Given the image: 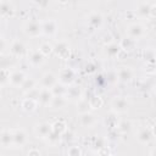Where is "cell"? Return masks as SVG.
Segmentation results:
<instances>
[{
	"instance_id": "cell-1",
	"label": "cell",
	"mask_w": 156,
	"mask_h": 156,
	"mask_svg": "<svg viewBox=\"0 0 156 156\" xmlns=\"http://www.w3.org/2000/svg\"><path fill=\"white\" fill-rule=\"evenodd\" d=\"M24 32L30 37H38L41 33V23L34 18L29 20L24 26Z\"/></svg>"
},
{
	"instance_id": "cell-2",
	"label": "cell",
	"mask_w": 156,
	"mask_h": 156,
	"mask_svg": "<svg viewBox=\"0 0 156 156\" xmlns=\"http://www.w3.org/2000/svg\"><path fill=\"white\" fill-rule=\"evenodd\" d=\"M112 110L115 112H118V113H122V112H126L129 107V102L127 100L126 96H117L112 100Z\"/></svg>"
},
{
	"instance_id": "cell-3",
	"label": "cell",
	"mask_w": 156,
	"mask_h": 156,
	"mask_svg": "<svg viewBox=\"0 0 156 156\" xmlns=\"http://www.w3.org/2000/svg\"><path fill=\"white\" fill-rule=\"evenodd\" d=\"M127 33H128V38L135 40V39H139V38H141L144 35L145 27L143 24H140V23H133L127 28Z\"/></svg>"
},
{
	"instance_id": "cell-4",
	"label": "cell",
	"mask_w": 156,
	"mask_h": 156,
	"mask_svg": "<svg viewBox=\"0 0 156 156\" xmlns=\"http://www.w3.org/2000/svg\"><path fill=\"white\" fill-rule=\"evenodd\" d=\"M27 79L26 74L23 71L17 69L13 72H10V77H9V83L12 87H22V84L24 83V80Z\"/></svg>"
},
{
	"instance_id": "cell-5",
	"label": "cell",
	"mask_w": 156,
	"mask_h": 156,
	"mask_svg": "<svg viewBox=\"0 0 156 156\" xmlns=\"http://www.w3.org/2000/svg\"><path fill=\"white\" fill-rule=\"evenodd\" d=\"M54 98V94L51 91V89H46V88H40L39 89V95L37 99V102H39L43 106H49L51 100Z\"/></svg>"
},
{
	"instance_id": "cell-6",
	"label": "cell",
	"mask_w": 156,
	"mask_h": 156,
	"mask_svg": "<svg viewBox=\"0 0 156 156\" xmlns=\"http://www.w3.org/2000/svg\"><path fill=\"white\" fill-rule=\"evenodd\" d=\"M13 135V145L17 147H23L27 143V134L23 129H15L12 130Z\"/></svg>"
},
{
	"instance_id": "cell-7",
	"label": "cell",
	"mask_w": 156,
	"mask_h": 156,
	"mask_svg": "<svg viewBox=\"0 0 156 156\" xmlns=\"http://www.w3.org/2000/svg\"><path fill=\"white\" fill-rule=\"evenodd\" d=\"M57 83V78L52 72H46L43 74L41 79H40V85L41 88H46V89H51L55 84Z\"/></svg>"
},
{
	"instance_id": "cell-8",
	"label": "cell",
	"mask_w": 156,
	"mask_h": 156,
	"mask_svg": "<svg viewBox=\"0 0 156 156\" xmlns=\"http://www.w3.org/2000/svg\"><path fill=\"white\" fill-rule=\"evenodd\" d=\"M52 132V126L50 123H46V122H43V123H39L37 127H35V134L38 135V138H48Z\"/></svg>"
},
{
	"instance_id": "cell-9",
	"label": "cell",
	"mask_w": 156,
	"mask_h": 156,
	"mask_svg": "<svg viewBox=\"0 0 156 156\" xmlns=\"http://www.w3.org/2000/svg\"><path fill=\"white\" fill-rule=\"evenodd\" d=\"M56 29H57V23L55 20L50 18L45 22L41 23V33L46 34V35H52L56 33Z\"/></svg>"
},
{
	"instance_id": "cell-10",
	"label": "cell",
	"mask_w": 156,
	"mask_h": 156,
	"mask_svg": "<svg viewBox=\"0 0 156 156\" xmlns=\"http://www.w3.org/2000/svg\"><path fill=\"white\" fill-rule=\"evenodd\" d=\"M45 60V56L39 50H32L28 54V61L33 66H40Z\"/></svg>"
},
{
	"instance_id": "cell-11",
	"label": "cell",
	"mask_w": 156,
	"mask_h": 156,
	"mask_svg": "<svg viewBox=\"0 0 156 156\" xmlns=\"http://www.w3.org/2000/svg\"><path fill=\"white\" fill-rule=\"evenodd\" d=\"M52 51H55V54L62 58H66L68 55H69V48L67 45V43L65 41H60L57 43L54 48H52Z\"/></svg>"
},
{
	"instance_id": "cell-12",
	"label": "cell",
	"mask_w": 156,
	"mask_h": 156,
	"mask_svg": "<svg viewBox=\"0 0 156 156\" xmlns=\"http://www.w3.org/2000/svg\"><path fill=\"white\" fill-rule=\"evenodd\" d=\"M0 144L4 147H10L11 145H13V135H12V130L5 129L0 133Z\"/></svg>"
},
{
	"instance_id": "cell-13",
	"label": "cell",
	"mask_w": 156,
	"mask_h": 156,
	"mask_svg": "<svg viewBox=\"0 0 156 156\" xmlns=\"http://www.w3.org/2000/svg\"><path fill=\"white\" fill-rule=\"evenodd\" d=\"M101 23H102V16H101L100 12L94 11V12L89 13V16H88V24L91 28H99L101 26Z\"/></svg>"
},
{
	"instance_id": "cell-14",
	"label": "cell",
	"mask_w": 156,
	"mask_h": 156,
	"mask_svg": "<svg viewBox=\"0 0 156 156\" xmlns=\"http://www.w3.org/2000/svg\"><path fill=\"white\" fill-rule=\"evenodd\" d=\"M26 52V48L23 45L22 41L20 40H15L12 44H11V54L16 57H21L23 56V54Z\"/></svg>"
},
{
	"instance_id": "cell-15",
	"label": "cell",
	"mask_w": 156,
	"mask_h": 156,
	"mask_svg": "<svg viewBox=\"0 0 156 156\" xmlns=\"http://www.w3.org/2000/svg\"><path fill=\"white\" fill-rule=\"evenodd\" d=\"M13 5L10 1H0V16L10 17L13 13Z\"/></svg>"
},
{
	"instance_id": "cell-16",
	"label": "cell",
	"mask_w": 156,
	"mask_h": 156,
	"mask_svg": "<svg viewBox=\"0 0 156 156\" xmlns=\"http://www.w3.org/2000/svg\"><path fill=\"white\" fill-rule=\"evenodd\" d=\"M116 76L122 82H129L133 78V71L129 67H121L118 69V72L116 73Z\"/></svg>"
},
{
	"instance_id": "cell-17",
	"label": "cell",
	"mask_w": 156,
	"mask_h": 156,
	"mask_svg": "<svg viewBox=\"0 0 156 156\" xmlns=\"http://www.w3.org/2000/svg\"><path fill=\"white\" fill-rule=\"evenodd\" d=\"M73 78H74V73L69 69V68H66L63 69L61 73H60V83L63 84V85H67V84H71L73 82Z\"/></svg>"
},
{
	"instance_id": "cell-18",
	"label": "cell",
	"mask_w": 156,
	"mask_h": 156,
	"mask_svg": "<svg viewBox=\"0 0 156 156\" xmlns=\"http://www.w3.org/2000/svg\"><path fill=\"white\" fill-rule=\"evenodd\" d=\"M136 138L141 144H147L152 139V132L149 128H141V129H139Z\"/></svg>"
},
{
	"instance_id": "cell-19",
	"label": "cell",
	"mask_w": 156,
	"mask_h": 156,
	"mask_svg": "<svg viewBox=\"0 0 156 156\" xmlns=\"http://www.w3.org/2000/svg\"><path fill=\"white\" fill-rule=\"evenodd\" d=\"M82 95V90L77 85H72L69 88H67V91H66V98L67 100H78Z\"/></svg>"
},
{
	"instance_id": "cell-20",
	"label": "cell",
	"mask_w": 156,
	"mask_h": 156,
	"mask_svg": "<svg viewBox=\"0 0 156 156\" xmlns=\"http://www.w3.org/2000/svg\"><path fill=\"white\" fill-rule=\"evenodd\" d=\"M154 2H139L138 4V13L139 15H141V16H144V17H146V16H149L150 15V12L154 10Z\"/></svg>"
},
{
	"instance_id": "cell-21",
	"label": "cell",
	"mask_w": 156,
	"mask_h": 156,
	"mask_svg": "<svg viewBox=\"0 0 156 156\" xmlns=\"http://www.w3.org/2000/svg\"><path fill=\"white\" fill-rule=\"evenodd\" d=\"M79 119H80L82 126H84V127H91V126L95 124V117H94V115H91L90 112L80 113Z\"/></svg>"
},
{
	"instance_id": "cell-22",
	"label": "cell",
	"mask_w": 156,
	"mask_h": 156,
	"mask_svg": "<svg viewBox=\"0 0 156 156\" xmlns=\"http://www.w3.org/2000/svg\"><path fill=\"white\" fill-rule=\"evenodd\" d=\"M66 102H67L66 96H54L49 106H50L52 110H57V108H62V107H65Z\"/></svg>"
},
{
	"instance_id": "cell-23",
	"label": "cell",
	"mask_w": 156,
	"mask_h": 156,
	"mask_svg": "<svg viewBox=\"0 0 156 156\" xmlns=\"http://www.w3.org/2000/svg\"><path fill=\"white\" fill-rule=\"evenodd\" d=\"M119 50H121V48H119L118 44H116V43H110V44L106 45V48H105V54H106L108 57L113 58V57H116V56L118 55Z\"/></svg>"
},
{
	"instance_id": "cell-24",
	"label": "cell",
	"mask_w": 156,
	"mask_h": 156,
	"mask_svg": "<svg viewBox=\"0 0 156 156\" xmlns=\"http://www.w3.org/2000/svg\"><path fill=\"white\" fill-rule=\"evenodd\" d=\"M51 91L54 94V96H65L66 95V91H67V87L61 84V83H56L52 88H51Z\"/></svg>"
},
{
	"instance_id": "cell-25",
	"label": "cell",
	"mask_w": 156,
	"mask_h": 156,
	"mask_svg": "<svg viewBox=\"0 0 156 156\" xmlns=\"http://www.w3.org/2000/svg\"><path fill=\"white\" fill-rule=\"evenodd\" d=\"M37 85V82L33 79V78H27L26 80H24V83L22 84V87H21V89L24 91V93H28V91H30L32 89H34V88H37L35 87Z\"/></svg>"
},
{
	"instance_id": "cell-26",
	"label": "cell",
	"mask_w": 156,
	"mask_h": 156,
	"mask_svg": "<svg viewBox=\"0 0 156 156\" xmlns=\"http://www.w3.org/2000/svg\"><path fill=\"white\" fill-rule=\"evenodd\" d=\"M22 107H23L26 111H33V110H35V107H37V100H33V99L27 98V99L23 100Z\"/></svg>"
},
{
	"instance_id": "cell-27",
	"label": "cell",
	"mask_w": 156,
	"mask_h": 156,
	"mask_svg": "<svg viewBox=\"0 0 156 156\" xmlns=\"http://www.w3.org/2000/svg\"><path fill=\"white\" fill-rule=\"evenodd\" d=\"M11 58L9 56H0V69H10Z\"/></svg>"
},
{
	"instance_id": "cell-28",
	"label": "cell",
	"mask_w": 156,
	"mask_h": 156,
	"mask_svg": "<svg viewBox=\"0 0 156 156\" xmlns=\"http://www.w3.org/2000/svg\"><path fill=\"white\" fill-rule=\"evenodd\" d=\"M52 48H54V46H52V45H50L49 43H43L38 50H39L44 56H48V55L52 51Z\"/></svg>"
},
{
	"instance_id": "cell-29",
	"label": "cell",
	"mask_w": 156,
	"mask_h": 156,
	"mask_svg": "<svg viewBox=\"0 0 156 156\" xmlns=\"http://www.w3.org/2000/svg\"><path fill=\"white\" fill-rule=\"evenodd\" d=\"M134 45V40L130 39V38H126L122 40V43L119 44V48L121 49H126V50H130Z\"/></svg>"
},
{
	"instance_id": "cell-30",
	"label": "cell",
	"mask_w": 156,
	"mask_h": 156,
	"mask_svg": "<svg viewBox=\"0 0 156 156\" xmlns=\"http://www.w3.org/2000/svg\"><path fill=\"white\" fill-rule=\"evenodd\" d=\"M10 69H0V85L9 82Z\"/></svg>"
},
{
	"instance_id": "cell-31",
	"label": "cell",
	"mask_w": 156,
	"mask_h": 156,
	"mask_svg": "<svg viewBox=\"0 0 156 156\" xmlns=\"http://www.w3.org/2000/svg\"><path fill=\"white\" fill-rule=\"evenodd\" d=\"M67 154H68V156H80V149L78 146L73 145L67 150Z\"/></svg>"
},
{
	"instance_id": "cell-32",
	"label": "cell",
	"mask_w": 156,
	"mask_h": 156,
	"mask_svg": "<svg viewBox=\"0 0 156 156\" xmlns=\"http://www.w3.org/2000/svg\"><path fill=\"white\" fill-rule=\"evenodd\" d=\"M129 129H130V123H129V122L124 121V122H122V123L119 124V130L127 132V130H129Z\"/></svg>"
},
{
	"instance_id": "cell-33",
	"label": "cell",
	"mask_w": 156,
	"mask_h": 156,
	"mask_svg": "<svg viewBox=\"0 0 156 156\" xmlns=\"http://www.w3.org/2000/svg\"><path fill=\"white\" fill-rule=\"evenodd\" d=\"M28 156H40V152L37 149H30L28 152Z\"/></svg>"
},
{
	"instance_id": "cell-34",
	"label": "cell",
	"mask_w": 156,
	"mask_h": 156,
	"mask_svg": "<svg viewBox=\"0 0 156 156\" xmlns=\"http://www.w3.org/2000/svg\"><path fill=\"white\" fill-rule=\"evenodd\" d=\"M5 48V39L2 37H0V51Z\"/></svg>"
}]
</instances>
